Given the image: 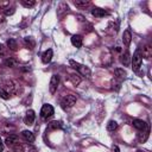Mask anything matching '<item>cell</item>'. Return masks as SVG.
<instances>
[{
	"label": "cell",
	"mask_w": 152,
	"mask_h": 152,
	"mask_svg": "<svg viewBox=\"0 0 152 152\" xmlns=\"http://www.w3.org/2000/svg\"><path fill=\"white\" fill-rule=\"evenodd\" d=\"M141 63H142V56H141V51L138 49L133 57H131V64H132V69L133 71H138L139 68L141 66Z\"/></svg>",
	"instance_id": "7a4b0ae2"
},
{
	"label": "cell",
	"mask_w": 152,
	"mask_h": 152,
	"mask_svg": "<svg viewBox=\"0 0 152 152\" xmlns=\"http://www.w3.org/2000/svg\"><path fill=\"white\" fill-rule=\"evenodd\" d=\"M69 63H70V65H71L75 70H77L81 75H83V76H86V77H90L91 71H90V69H89L87 65H83V64H81V63H78V62H75V61H72V59H70Z\"/></svg>",
	"instance_id": "6da1fadb"
},
{
	"label": "cell",
	"mask_w": 152,
	"mask_h": 152,
	"mask_svg": "<svg viewBox=\"0 0 152 152\" xmlns=\"http://www.w3.org/2000/svg\"><path fill=\"white\" fill-rule=\"evenodd\" d=\"M116 128H118V122H116V121L110 120V121L107 124V129H108L109 132H114Z\"/></svg>",
	"instance_id": "603a6c76"
},
{
	"label": "cell",
	"mask_w": 152,
	"mask_h": 152,
	"mask_svg": "<svg viewBox=\"0 0 152 152\" xmlns=\"http://www.w3.org/2000/svg\"><path fill=\"white\" fill-rule=\"evenodd\" d=\"M61 127H62V124H61V121H57V120L51 121L49 124V129H57V128H61Z\"/></svg>",
	"instance_id": "cb8c5ba5"
},
{
	"label": "cell",
	"mask_w": 152,
	"mask_h": 152,
	"mask_svg": "<svg viewBox=\"0 0 152 152\" xmlns=\"http://www.w3.org/2000/svg\"><path fill=\"white\" fill-rule=\"evenodd\" d=\"M34 119H36V114H34V112H33L32 109H28V110L26 112L25 118H24V122H25V125L31 126V125H33Z\"/></svg>",
	"instance_id": "52a82bcc"
},
{
	"label": "cell",
	"mask_w": 152,
	"mask_h": 152,
	"mask_svg": "<svg viewBox=\"0 0 152 152\" xmlns=\"http://www.w3.org/2000/svg\"><path fill=\"white\" fill-rule=\"evenodd\" d=\"M82 36L80 34H75L71 37V44L75 46V48H81L82 46Z\"/></svg>",
	"instance_id": "2e32d148"
},
{
	"label": "cell",
	"mask_w": 152,
	"mask_h": 152,
	"mask_svg": "<svg viewBox=\"0 0 152 152\" xmlns=\"http://www.w3.org/2000/svg\"><path fill=\"white\" fill-rule=\"evenodd\" d=\"M58 84H59V77L58 75H52L51 80H50V83H49V90L51 94H55L57 88H58Z\"/></svg>",
	"instance_id": "5b68a950"
},
{
	"label": "cell",
	"mask_w": 152,
	"mask_h": 152,
	"mask_svg": "<svg viewBox=\"0 0 152 152\" xmlns=\"http://www.w3.org/2000/svg\"><path fill=\"white\" fill-rule=\"evenodd\" d=\"M137 152H145V151H142V150H138Z\"/></svg>",
	"instance_id": "1f68e13d"
},
{
	"label": "cell",
	"mask_w": 152,
	"mask_h": 152,
	"mask_svg": "<svg viewBox=\"0 0 152 152\" xmlns=\"http://www.w3.org/2000/svg\"><path fill=\"white\" fill-rule=\"evenodd\" d=\"M69 80H70L71 83L75 84V86H77V84L81 82V78H80V76H77V75H70V76H69Z\"/></svg>",
	"instance_id": "484cf974"
},
{
	"label": "cell",
	"mask_w": 152,
	"mask_h": 152,
	"mask_svg": "<svg viewBox=\"0 0 152 152\" xmlns=\"http://www.w3.org/2000/svg\"><path fill=\"white\" fill-rule=\"evenodd\" d=\"M20 2H21V5H23L24 7H27V8L33 7V6L36 5V1H34V0H21Z\"/></svg>",
	"instance_id": "d4e9b609"
},
{
	"label": "cell",
	"mask_w": 152,
	"mask_h": 152,
	"mask_svg": "<svg viewBox=\"0 0 152 152\" xmlns=\"http://www.w3.org/2000/svg\"><path fill=\"white\" fill-rule=\"evenodd\" d=\"M4 88V87H2ZM8 94H15L18 93V84L13 81H6L5 82V88H4Z\"/></svg>",
	"instance_id": "8992f818"
},
{
	"label": "cell",
	"mask_w": 152,
	"mask_h": 152,
	"mask_svg": "<svg viewBox=\"0 0 152 152\" xmlns=\"http://www.w3.org/2000/svg\"><path fill=\"white\" fill-rule=\"evenodd\" d=\"M113 152H120V148H119V146L114 145V146H113Z\"/></svg>",
	"instance_id": "f546056e"
},
{
	"label": "cell",
	"mask_w": 152,
	"mask_h": 152,
	"mask_svg": "<svg viewBox=\"0 0 152 152\" xmlns=\"http://www.w3.org/2000/svg\"><path fill=\"white\" fill-rule=\"evenodd\" d=\"M10 96H11V95H10V94H8V93H7L2 87H0V97H1V99H4V100H8V99H10Z\"/></svg>",
	"instance_id": "4316f807"
},
{
	"label": "cell",
	"mask_w": 152,
	"mask_h": 152,
	"mask_svg": "<svg viewBox=\"0 0 152 152\" xmlns=\"http://www.w3.org/2000/svg\"><path fill=\"white\" fill-rule=\"evenodd\" d=\"M4 64H5V66H7V68H14V66L18 65V61H17L15 58H13V57H7V58L4 61Z\"/></svg>",
	"instance_id": "e0dca14e"
},
{
	"label": "cell",
	"mask_w": 152,
	"mask_h": 152,
	"mask_svg": "<svg viewBox=\"0 0 152 152\" xmlns=\"http://www.w3.org/2000/svg\"><path fill=\"white\" fill-rule=\"evenodd\" d=\"M148 134H150V127H148V125H147V127H146L141 133L138 134V140H139L140 142H145V141L147 140V138H148Z\"/></svg>",
	"instance_id": "9a60e30c"
},
{
	"label": "cell",
	"mask_w": 152,
	"mask_h": 152,
	"mask_svg": "<svg viewBox=\"0 0 152 152\" xmlns=\"http://www.w3.org/2000/svg\"><path fill=\"white\" fill-rule=\"evenodd\" d=\"M6 52H7V50H6L5 45L4 44H0V56H5Z\"/></svg>",
	"instance_id": "f1b7e54d"
},
{
	"label": "cell",
	"mask_w": 152,
	"mask_h": 152,
	"mask_svg": "<svg viewBox=\"0 0 152 152\" xmlns=\"http://www.w3.org/2000/svg\"><path fill=\"white\" fill-rule=\"evenodd\" d=\"M53 112H55L53 107L51 104H49V103H45V104H43V107L40 109V116L43 119H48L53 114Z\"/></svg>",
	"instance_id": "277c9868"
},
{
	"label": "cell",
	"mask_w": 152,
	"mask_h": 152,
	"mask_svg": "<svg viewBox=\"0 0 152 152\" xmlns=\"http://www.w3.org/2000/svg\"><path fill=\"white\" fill-rule=\"evenodd\" d=\"M75 103H76V96L72 95V94H69V95H66V96H64V97L62 99V101H61V107L66 110V109L71 108Z\"/></svg>",
	"instance_id": "3957f363"
},
{
	"label": "cell",
	"mask_w": 152,
	"mask_h": 152,
	"mask_svg": "<svg viewBox=\"0 0 152 152\" xmlns=\"http://www.w3.org/2000/svg\"><path fill=\"white\" fill-rule=\"evenodd\" d=\"M7 46H8V49H10V50H12V51H15V50L18 49V44H17V40H15L14 38H10V39L7 40Z\"/></svg>",
	"instance_id": "44dd1931"
},
{
	"label": "cell",
	"mask_w": 152,
	"mask_h": 152,
	"mask_svg": "<svg viewBox=\"0 0 152 152\" xmlns=\"http://www.w3.org/2000/svg\"><path fill=\"white\" fill-rule=\"evenodd\" d=\"M91 14L95 17V18H102L104 15H107V11L100 8V7H94L91 10Z\"/></svg>",
	"instance_id": "5bb4252c"
},
{
	"label": "cell",
	"mask_w": 152,
	"mask_h": 152,
	"mask_svg": "<svg viewBox=\"0 0 152 152\" xmlns=\"http://www.w3.org/2000/svg\"><path fill=\"white\" fill-rule=\"evenodd\" d=\"M21 135H23V138L27 141V142H33L34 141V139H36V137H34V134L31 132V131H27V129H25V131H23L21 132Z\"/></svg>",
	"instance_id": "4fadbf2b"
},
{
	"label": "cell",
	"mask_w": 152,
	"mask_h": 152,
	"mask_svg": "<svg viewBox=\"0 0 152 152\" xmlns=\"http://www.w3.org/2000/svg\"><path fill=\"white\" fill-rule=\"evenodd\" d=\"M14 13V7H6L5 8V15H12Z\"/></svg>",
	"instance_id": "83f0119b"
},
{
	"label": "cell",
	"mask_w": 152,
	"mask_h": 152,
	"mask_svg": "<svg viewBox=\"0 0 152 152\" xmlns=\"http://www.w3.org/2000/svg\"><path fill=\"white\" fill-rule=\"evenodd\" d=\"M24 42H25V45H26L30 50H32V49L36 46V42H34V39H33L32 37H25V38H24Z\"/></svg>",
	"instance_id": "d6986e66"
},
{
	"label": "cell",
	"mask_w": 152,
	"mask_h": 152,
	"mask_svg": "<svg viewBox=\"0 0 152 152\" xmlns=\"http://www.w3.org/2000/svg\"><path fill=\"white\" fill-rule=\"evenodd\" d=\"M52 56H53L52 50H51V49H48V50L42 55V62H43L44 64L50 63V62H51V59H52Z\"/></svg>",
	"instance_id": "8fae6325"
},
{
	"label": "cell",
	"mask_w": 152,
	"mask_h": 152,
	"mask_svg": "<svg viewBox=\"0 0 152 152\" xmlns=\"http://www.w3.org/2000/svg\"><path fill=\"white\" fill-rule=\"evenodd\" d=\"M2 151H4V142H2V140L0 138V152H2Z\"/></svg>",
	"instance_id": "4dcf8cb0"
},
{
	"label": "cell",
	"mask_w": 152,
	"mask_h": 152,
	"mask_svg": "<svg viewBox=\"0 0 152 152\" xmlns=\"http://www.w3.org/2000/svg\"><path fill=\"white\" fill-rule=\"evenodd\" d=\"M120 61H121V63H122L125 66H128V65L131 64V53H129L128 50H126V51L121 55Z\"/></svg>",
	"instance_id": "7c38bea8"
},
{
	"label": "cell",
	"mask_w": 152,
	"mask_h": 152,
	"mask_svg": "<svg viewBox=\"0 0 152 152\" xmlns=\"http://www.w3.org/2000/svg\"><path fill=\"white\" fill-rule=\"evenodd\" d=\"M141 56H144L145 58H150L152 56V46L150 44L145 45L142 48V52H141Z\"/></svg>",
	"instance_id": "ac0fdd59"
},
{
	"label": "cell",
	"mask_w": 152,
	"mask_h": 152,
	"mask_svg": "<svg viewBox=\"0 0 152 152\" xmlns=\"http://www.w3.org/2000/svg\"><path fill=\"white\" fill-rule=\"evenodd\" d=\"M74 5L76 7H78V8H86V7H88L90 5V2L86 1V0H76V1H74Z\"/></svg>",
	"instance_id": "ffe728a7"
},
{
	"label": "cell",
	"mask_w": 152,
	"mask_h": 152,
	"mask_svg": "<svg viewBox=\"0 0 152 152\" xmlns=\"http://www.w3.org/2000/svg\"><path fill=\"white\" fill-rule=\"evenodd\" d=\"M132 125H133L134 128H137V129H139V131H144V129L147 127V124H146L145 121L140 120V119H134V120L132 121Z\"/></svg>",
	"instance_id": "30bf717a"
},
{
	"label": "cell",
	"mask_w": 152,
	"mask_h": 152,
	"mask_svg": "<svg viewBox=\"0 0 152 152\" xmlns=\"http://www.w3.org/2000/svg\"><path fill=\"white\" fill-rule=\"evenodd\" d=\"M5 142H6V145L8 146V147H11V148H13L18 142H20L19 141V139H18V137L17 135H14V134H11L10 137H7L6 138V140H5Z\"/></svg>",
	"instance_id": "ba28073f"
},
{
	"label": "cell",
	"mask_w": 152,
	"mask_h": 152,
	"mask_svg": "<svg viewBox=\"0 0 152 152\" xmlns=\"http://www.w3.org/2000/svg\"><path fill=\"white\" fill-rule=\"evenodd\" d=\"M131 42H132V33H131V31L127 28V30L124 31V34H122V43H124L125 46H129Z\"/></svg>",
	"instance_id": "9c48e42d"
},
{
	"label": "cell",
	"mask_w": 152,
	"mask_h": 152,
	"mask_svg": "<svg viewBox=\"0 0 152 152\" xmlns=\"http://www.w3.org/2000/svg\"><path fill=\"white\" fill-rule=\"evenodd\" d=\"M114 74H115V76H118L119 78H126V76H127L126 70H124V69H121V68H116V69L114 70Z\"/></svg>",
	"instance_id": "7402d4cb"
}]
</instances>
